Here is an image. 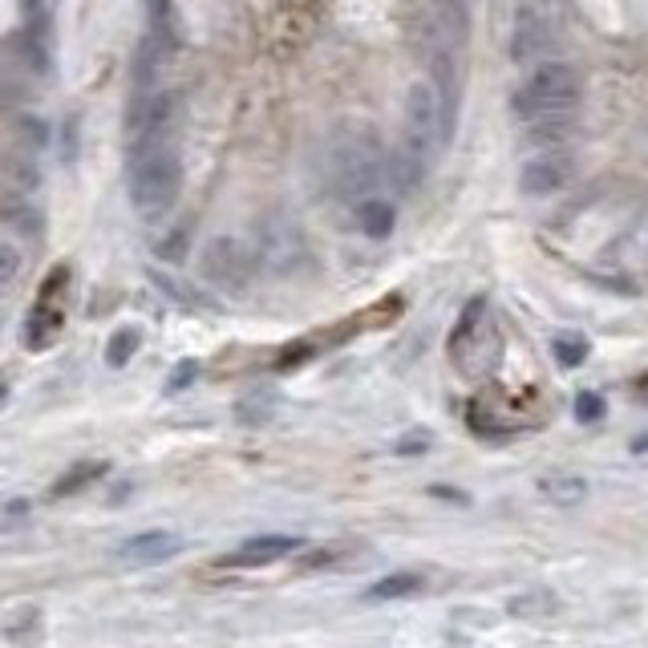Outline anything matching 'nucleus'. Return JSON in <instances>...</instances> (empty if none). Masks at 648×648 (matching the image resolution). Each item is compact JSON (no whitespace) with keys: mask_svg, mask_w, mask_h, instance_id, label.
<instances>
[{"mask_svg":"<svg viewBox=\"0 0 648 648\" xmlns=\"http://www.w3.org/2000/svg\"><path fill=\"white\" fill-rule=\"evenodd\" d=\"M150 280H154V284H159L171 300H179V304H199V296H195V288L183 284V280H171L166 272H150Z\"/></svg>","mask_w":648,"mask_h":648,"instance_id":"nucleus-20","label":"nucleus"},{"mask_svg":"<svg viewBox=\"0 0 648 648\" xmlns=\"http://www.w3.org/2000/svg\"><path fill=\"white\" fill-rule=\"evenodd\" d=\"M179 126V101L175 94H150L130 114V159L150 154V150H171Z\"/></svg>","mask_w":648,"mask_h":648,"instance_id":"nucleus-6","label":"nucleus"},{"mask_svg":"<svg viewBox=\"0 0 648 648\" xmlns=\"http://www.w3.org/2000/svg\"><path fill=\"white\" fill-rule=\"evenodd\" d=\"M575 101H580V74L568 62H543L515 89L511 110L523 122H543V118H572Z\"/></svg>","mask_w":648,"mask_h":648,"instance_id":"nucleus-2","label":"nucleus"},{"mask_svg":"<svg viewBox=\"0 0 648 648\" xmlns=\"http://www.w3.org/2000/svg\"><path fill=\"white\" fill-rule=\"evenodd\" d=\"M191 377H195V361H183V369H179L175 377H171V389H179V386H187Z\"/></svg>","mask_w":648,"mask_h":648,"instance_id":"nucleus-26","label":"nucleus"},{"mask_svg":"<svg viewBox=\"0 0 648 648\" xmlns=\"http://www.w3.org/2000/svg\"><path fill=\"white\" fill-rule=\"evenodd\" d=\"M179 187H183V162H179L175 147L130 159V203L142 219H159L171 212Z\"/></svg>","mask_w":648,"mask_h":648,"instance_id":"nucleus-3","label":"nucleus"},{"mask_svg":"<svg viewBox=\"0 0 648 648\" xmlns=\"http://www.w3.org/2000/svg\"><path fill=\"white\" fill-rule=\"evenodd\" d=\"M101 474H106V462H82V466H74V471H65L57 483L50 486V495L53 499H69L74 490H82V486H89V483H98Z\"/></svg>","mask_w":648,"mask_h":648,"instance_id":"nucleus-16","label":"nucleus"},{"mask_svg":"<svg viewBox=\"0 0 648 648\" xmlns=\"http://www.w3.org/2000/svg\"><path fill=\"white\" fill-rule=\"evenodd\" d=\"M300 548L296 536H251L239 543V551L231 555V563H248V568H268V563L284 560Z\"/></svg>","mask_w":648,"mask_h":648,"instance_id":"nucleus-12","label":"nucleus"},{"mask_svg":"<svg viewBox=\"0 0 648 648\" xmlns=\"http://www.w3.org/2000/svg\"><path fill=\"white\" fill-rule=\"evenodd\" d=\"M575 413H580V422H596L600 413H604V406H600L596 393H584V398L575 401Z\"/></svg>","mask_w":648,"mask_h":648,"instance_id":"nucleus-24","label":"nucleus"},{"mask_svg":"<svg viewBox=\"0 0 648 648\" xmlns=\"http://www.w3.org/2000/svg\"><path fill=\"white\" fill-rule=\"evenodd\" d=\"M572 183V159L568 154H539V159L523 162V171H519V187L523 195H555Z\"/></svg>","mask_w":648,"mask_h":648,"instance_id":"nucleus-9","label":"nucleus"},{"mask_svg":"<svg viewBox=\"0 0 648 648\" xmlns=\"http://www.w3.org/2000/svg\"><path fill=\"white\" fill-rule=\"evenodd\" d=\"M551 25L548 21H539L536 13H523L519 21H515V37H511V57L519 65H531L539 62L543 53L551 50Z\"/></svg>","mask_w":648,"mask_h":648,"instance_id":"nucleus-11","label":"nucleus"},{"mask_svg":"<svg viewBox=\"0 0 648 648\" xmlns=\"http://www.w3.org/2000/svg\"><path fill=\"white\" fill-rule=\"evenodd\" d=\"M159 251H162V256H171V260H175V256H183V251H187V231H175V239L159 244Z\"/></svg>","mask_w":648,"mask_h":648,"instance_id":"nucleus-25","label":"nucleus"},{"mask_svg":"<svg viewBox=\"0 0 648 648\" xmlns=\"http://www.w3.org/2000/svg\"><path fill=\"white\" fill-rule=\"evenodd\" d=\"M57 333H62V312L50 309V304H37L25 321V349L33 353L50 349L53 341H57Z\"/></svg>","mask_w":648,"mask_h":648,"instance_id":"nucleus-14","label":"nucleus"},{"mask_svg":"<svg viewBox=\"0 0 648 648\" xmlns=\"http://www.w3.org/2000/svg\"><path fill=\"white\" fill-rule=\"evenodd\" d=\"M203 272H207V280H215L219 288H227V292H244V288H251V280L260 276V256H256V248H248L244 239L219 236L203 248Z\"/></svg>","mask_w":648,"mask_h":648,"instance_id":"nucleus-7","label":"nucleus"},{"mask_svg":"<svg viewBox=\"0 0 648 648\" xmlns=\"http://www.w3.org/2000/svg\"><path fill=\"white\" fill-rule=\"evenodd\" d=\"M584 353H587L584 341H572V337H560V341H555V357H560V361L568 365V369L584 361Z\"/></svg>","mask_w":648,"mask_h":648,"instance_id":"nucleus-23","label":"nucleus"},{"mask_svg":"<svg viewBox=\"0 0 648 648\" xmlns=\"http://www.w3.org/2000/svg\"><path fill=\"white\" fill-rule=\"evenodd\" d=\"M422 587V580L410 572H401V575H386V580H377L374 587H369V596L374 600H401V596H410V592H418Z\"/></svg>","mask_w":648,"mask_h":648,"instance_id":"nucleus-18","label":"nucleus"},{"mask_svg":"<svg viewBox=\"0 0 648 648\" xmlns=\"http://www.w3.org/2000/svg\"><path fill=\"white\" fill-rule=\"evenodd\" d=\"M446 118H442V98H438V86L430 82H418L406 94V154L413 162H430L434 150L446 142Z\"/></svg>","mask_w":648,"mask_h":648,"instance_id":"nucleus-5","label":"nucleus"},{"mask_svg":"<svg viewBox=\"0 0 648 648\" xmlns=\"http://www.w3.org/2000/svg\"><path fill=\"white\" fill-rule=\"evenodd\" d=\"M0 219L13 224L17 231H25V236H41V212L29 203V195H9L0 203Z\"/></svg>","mask_w":648,"mask_h":648,"instance_id":"nucleus-15","label":"nucleus"},{"mask_svg":"<svg viewBox=\"0 0 648 648\" xmlns=\"http://www.w3.org/2000/svg\"><path fill=\"white\" fill-rule=\"evenodd\" d=\"M21 276V251L13 244H0V288H9Z\"/></svg>","mask_w":648,"mask_h":648,"instance_id":"nucleus-21","label":"nucleus"},{"mask_svg":"<svg viewBox=\"0 0 648 648\" xmlns=\"http://www.w3.org/2000/svg\"><path fill=\"white\" fill-rule=\"evenodd\" d=\"M179 551H183V536H175V531H142L118 548V560L126 568H159V563L175 560Z\"/></svg>","mask_w":648,"mask_h":648,"instance_id":"nucleus-8","label":"nucleus"},{"mask_svg":"<svg viewBox=\"0 0 648 648\" xmlns=\"http://www.w3.org/2000/svg\"><path fill=\"white\" fill-rule=\"evenodd\" d=\"M328 179H333V191L341 199H349L353 207L361 199H374L377 183L386 179L381 147L369 134H361V130L337 134L333 147H328Z\"/></svg>","mask_w":648,"mask_h":648,"instance_id":"nucleus-1","label":"nucleus"},{"mask_svg":"<svg viewBox=\"0 0 648 648\" xmlns=\"http://www.w3.org/2000/svg\"><path fill=\"white\" fill-rule=\"evenodd\" d=\"M4 179H9V187H13L17 195H29V191L37 187V171H33V162L29 159L4 162Z\"/></svg>","mask_w":648,"mask_h":648,"instance_id":"nucleus-19","label":"nucleus"},{"mask_svg":"<svg viewBox=\"0 0 648 648\" xmlns=\"http://www.w3.org/2000/svg\"><path fill=\"white\" fill-rule=\"evenodd\" d=\"M543 490H551V495H555V499H563V503H572V499H580V495H584L587 486L580 483V478H548V483H543Z\"/></svg>","mask_w":648,"mask_h":648,"instance_id":"nucleus-22","label":"nucleus"},{"mask_svg":"<svg viewBox=\"0 0 648 648\" xmlns=\"http://www.w3.org/2000/svg\"><path fill=\"white\" fill-rule=\"evenodd\" d=\"M353 219L361 227V236L369 239H389L393 236V224H398V212H393V203L374 195V199H361L353 207Z\"/></svg>","mask_w":648,"mask_h":648,"instance_id":"nucleus-13","label":"nucleus"},{"mask_svg":"<svg viewBox=\"0 0 648 648\" xmlns=\"http://www.w3.org/2000/svg\"><path fill=\"white\" fill-rule=\"evenodd\" d=\"M442 4H450V9H458L462 13V0H442Z\"/></svg>","mask_w":648,"mask_h":648,"instance_id":"nucleus-27","label":"nucleus"},{"mask_svg":"<svg viewBox=\"0 0 648 648\" xmlns=\"http://www.w3.org/2000/svg\"><path fill=\"white\" fill-rule=\"evenodd\" d=\"M499 357H503V337L495 333L486 300L478 296L466 304V312H462L454 333H450V361L458 365V374L483 377L499 365Z\"/></svg>","mask_w":648,"mask_h":648,"instance_id":"nucleus-4","label":"nucleus"},{"mask_svg":"<svg viewBox=\"0 0 648 648\" xmlns=\"http://www.w3.org/2000/svg\"><path fill=\"white\" fill-rule=\"evenodd\" d=\"M260 263H272L276 272H292L300 260H304V244H300V231L292 224H268L260 236Z\"/></svg>","mask_w":648,"mask_h":648,"instance_id":"nucleus-10","label":"nucleus"},{"mask_svg":"<svg viewBox=\"0 0 648 648\" xmlns=\"http://www.w3.org/2000/svg\"><path fill=\"white\" fill-rule=\"evenodd\" d=\"M138 345H142V333L138 328H118L110 337V345H106V365H114V369H122V365H130L134 361V353H138Z\"/></svg>","mask_w":648,"mask_h":648,"instance_id":"nucleus-17","label":"nucleus"}]
</instances>
